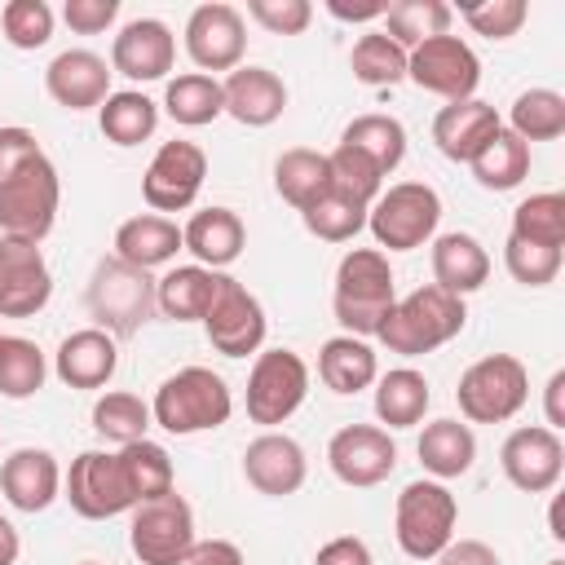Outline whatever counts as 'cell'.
Wrapping results in <instances>:
<instances>
[{"label":"cell","mask_w":565,"mask_h":565,"mask_svg":"<svg viewBox=\"0 0 565 565\" xmlns=\"http://www.w3.org/2000/svg\"><path fill=\"white\" fill-rule=\"evenodd\" d=\"M397 300V287H393V265L380 247H353L344 252L340 269H335V291H331V309H335V322L344 327V335H375L380 322L388 318Z\"/></svg>","instance_id":"obj_1"},{"label":"cell","mask_w":565,"mask_h":565,"mask_svg":"<svg viewBox=\"0 0 565 565\" xmlns=\"http://www.w3.org/2000/svg\"><path fill=\"white\" fill-rule=\"evenodd\" d=\"M468 322V309L459 296L441 291V287H415L411 296L393 300L388 318L380 322L375 340L388 349V353H402V358H419V353H433L441 349L446 340H455Z\"/></svg>","instance_id":"obj_2"},{"label":"cell","mask_w":565,"mask_h":565,"mask_svg":"<svg viewBox=\"0 0 565 565\" xmlns=\"http://www.w3.org/2000/svg\"><path fill=\"white\" fill-rule=\"evenodd\" d=\"M230 411H234L230 384L207 366H181L154 388V402H150V419L172 437L212 433L230 419Z\"/></svg>","instance_id":"obj_3"},{"label":"cell","mask_w":565,"mask_h":565,"mask_svg":"<svg viewBox=\"0 0 565 565\" xmlns=\"http://www.w3.org/2000/svg\"><path fill=\"white\" fill-rule=\"evenodd\" d=\"M57 203H62L57 168L49 163V154H40L0 181V238L40 247L57 221Z\"/></svg>","instance_id":"obj_4"},{"label":"cell","mask_w":565,"mask_h":565,"mask_svg":"<svg viewBox=\"0 0 565 565\" xmlns=\"http://www.w3.org/2000/svg\"><path fill=\"white\" fill-rule=\"evenodd\" d=\"M437 221H441V199L424 181H397L380 190V199L366 207V230L388 252H415L433 243Z\"/></svg>","instance_id":"obj_5"},{"label":"cell","mask_w":565,"mask_h":565,"mask_svg":"<svg viewBox=\"0 0 565 565\" xmlns=\"http://www.w3.org/2000/svg\"><path fill=\"white\" fill-rule=\"evenodd\" d=\"M84 300H88L93 322L106 335L124 340V335H137L146 327V318L154 313V282L146 269H132L119 256H110V260H97Z\"/></svg>","instance_id":"obj_6"},{"label":"cell","mask_w":565,"mask_h":565,"mask_svg":"<svg viewBox=\"0 0 565 565\" xmlns=\"http://www.w3.org/2000/svg\"><path fill=\"white\" fill-rule=\"evenodd\" d=\"M525 397H530V375L512 353L477 358L455 384V402L468 424H503L525 406Z\"/></svg>","instance_id":"obj_7"},{"label":"cell","mask_w":565,"mask_h":565,"mask_svg":"<svg viewBox=\"0 0 565 565\" xmlns=\"http://www.w3.org/2000/svg\"><path fill=\"white\" fill-rule=\"evenodd\" d=\"M455 521H459V503L455 494L446 490V481H411L402 494H397V508H393V534H397V547L411 556V561H433L450 539H455Z\"/></svg>","instance_id":"obj_8"},{"label":"cell","mask_w":565,"mask_h":565,"mask_svg":"<svg viewBox=\"0 0 565 565\" xmlns=\"http://www.w3.org/2000/svg\"><path fill=\"white\" fill-rule=\"evenodd\" d=\"M199 534H194V512L190 503L168 490L159 499H146L132 508L128 521V547L141 565H185L194 552Z\"/></svg>","instance_id":"obj_9"},{"label":"cell","mask_w":565,"mask_h":565,"mask_svg":"<svg viewBox=\"0 0 565 565\" xmlns=\"http://www.w3.org/2000/svg\"><path fill=\"white\" fill-rule=\"evenodd\" d=\"M309 397V366L291 349H260L247 371V419L252 424H282Z\"/></svg>","instance_id":"obj_10"},{"label":"cell","mask_w":565,"mask_h":565,"mask_svg":"<svg viewBox=\"0 0 565 565\" xmlns=\"http://www.w3.org/2000/svg\"><path fill=\"white\" fill-rule=\"evenodd\" d=\"M203 331H207V344L225 358H247V353H260L265 344V309L260 300L230 274H221V287L203 313Z\"/></svg>","instance_id":"obj_11"},{"label":"cell","mask_w":565,"mask_h":565,"mask_svg":"<svg viewBox=\"0 0 565 565\" xmlns=\"http://www.w3.org/2000/svg\"><path fill=\"white\" fill-rule=\"evenodd\" d=\"M62 490L71 499V508L84 521H110L119 512H132V494L128 481L119 472V455L115 450H84L71 459V472L62 477Z\"/></svg>","instance_id":"obj_12"},{"label":"cell","mask_w":565,"mask_h":565,"mask_svg":"<svg viewBox=\"0 0 565 565\" xmlns=\"http://www.w3.org/2000/svg\"><path fill=\"white\" fill-rule=\"evenodd\" d=\"M406 79H415L424 93H437L446 102H463L481 84V62L459 35H433L406 53Z\"/></svg>","instance_id":"obj_13"},{"label":"cell","mask_w":565,"mask_h":565,"mask_svg":"<svg viewBox=\"0 0 565 565\" xmlns=\"http://www.w3.org/2000/svg\"><path fill=\"white\" fill-rule=\"evenodd\" d=\"M203 177H207V154L194 141H181V137L163 141L141 177V199L154 212H185L199 199Z\"/></svg>","instance_id":"obj_14"},{"label":"cell","mask_w":565,"mask_h":565,"mask_svg":"<svg viewBox=\"0 0 565 565\" xmlns=\"http://www.w3.org/2000/svg\"><path fill=\"white\" fill-rule=\"evenodd\" d=\"M185 53L190 62L212 75V71H234L243 66V53H247V26H243V13L234 4H199L190 18H185Z\"/></svg>","instance_id":"obj_15"},{"label":"cell","mask_w":565,"mask_h":565,"mask_svg":"<svg viewBox=\"0 0 565 565\" xmlns=\"http://www.w3.org/2000/svg\"><path fill=\"white\" fill-rule=\"evenodd\" d=\"M499 468L503 477L525 490V494H547L556 490L561 472H565V446H561V433L543 428V424H530V428H512L503 450H499Z\"/></svg>","instance_id":"obj_16"},{"label":"cell","mask_w":565,"mask_h":565,"mask_svg":"<svg viewBox=\"0 0 565 565\" xmlns=\"http://www.w3.org/2000/svg\"><path fill=\"white\" fill-rule=\"evenodd\" d=\"M327 463L344 486H380L393 468H397V446L388 437V428L380 424H344L331 441H327Z\"/></svg>","instance_id":"obj_17"},{"label":"cell","mask_w":565,"mask_h":565,"mask_svg":"<svg viewBox=\"0 0 565 565\" xmlns=\"http://www.w3.org/2000/svg\"><path fill=\"white\" fill-rule=\"evenodd\" d=\"M53 296V274L35 243L0 238V318H35Z\"/></svg>","instance_id":"obj_18"},{"label":"cell","mask_w":565,"mask_h":565,"mask_svg":"<svg viewBox=\"0 0 565 565\" xmlns=\"http://www.w3.org/2000/svg\"><path fill=\"white\" fill-rule=\"evenodd\" d=\"M243 477L256 494H269V499H287L305 486L309 477V459H305V446L287 433H260L256 441H247L243 450Z\"/></svg>","instance_id":"obj_19"},{"label":"cell","mask_w":565,"mask_h":565,"mask_svg":"<svg viewBox=\"0 0 565 565\" xmlns=\"http://www.w3.org/2000/svg\"><path fill=\"white\" fill-rule=\"evenodd\" d=\"M177 62V35L168 31V22L159 18H132L119 26L115 44H110V71L137 79V84H154L172 71Z\"/></svg>","instance_id":"obj_20"},{"label":"cell","mask_w":565,"mask_h":565,"mask_svg":"<svg viewBox=\"0 0 565 565\" xmlns=\"http://www.w3.org/2000/svg\"><path fill=\"white\" fill-rule=\"evenodd\" d=\"M110 62L93 49H66L44 66V88L62 110H93L110 97Z\"/></svg>","instance_id":"obj_21"},{"label":"cell","mask_w":565,"mask_h":565,"mask_svg":"<svg viewBox=\"0 0 565 565\" xmlns=\"http://www.w3.org/2000/svg\"><path fill=\"white\" fill-rule=\"evenodd\" d=\"M53 371L66 388H106L119 371V344L102 327H79L57 344Z\"/></svg>","instance_id":"obj_22"},{"label":"cell","mask_w":565,"mask_h":565,"mask_svg":"<svg viewBox=\"0 0 565 565\" xmlns=\"http://www.w3.org/2000/svg\"><path fill=\"white\" fill-rule=\"evenodd\" d=\"M0 494L18 512H44L62 494V468L49 450L22 446L0 463Z\"/></svg>","instance_id":"obj_23"},{"label":"cell","mask_w":565,"mask_h":565,"mask_svg":"<svg viewBox=\"0 0 565 565\" xmlns=\"http://www.w3.org/2000/svg\"><path fill=\"white\" fill-rule=\"evenodd\" d=\"M503 128L499 110L481 97H463V102H446L433 119V141L450 163H472V154Z\"/></svg>","instance_id":"obj_24"},{"label":"cell","mask_w":565,"mask_h":565,"mask_svg":"<svg viewBox=\"0 0 565 565\" xmlns=\"http://www.w3.org/2000/svg\"><path fill=\"white\" fill-rule=\"evenodd\" d=\"M225 115H234L243 128H269L287 110V84L269 66H234L221 84Z\"/></svg>","instance_id":"obj_25"},{"label":"cell","mask_w":565,"mask_h":565,"mask_svg":"<svg viewBox=\"0 0 565 565\" xmlns=\"http://www.w3.org/2000/svg\"><path fill=\"white\" fill-rule=\"evenodd\" d=\"M181 243L185 252L194 256V265L203 269H225L243 256V243H247V225L234 207H203L185 221L181 230Z\"/></svg>","instance_id":"obj_26"},{"label":"cell","mask_w":565,"mask_h":565,"mask_svg":"<svg viewBox=\"0 0 565 565\" xmlns=\"http://www.w3.org/2000/svg\"><path fill=\"white\" fill-rule=\"evenodd\" d=\"M433 287H441V291H450V296H468V291H477V287H486V278H490V256H486V247L472 238V234H463V230H450V234H437L433 238Z\"/></svg>","instance_id":"obj_27"},{"label":"cell","mask_w":565,"mask_h":565,"mask_svg":"<svg viewBox=\"0 0 565 565\" xmlns=\"http://www.w3.org/2000/svg\"><path fill=\"white\" fill-rule=\"evenodd\" d=\"M181 225L159 216V212H141V216H128L119 230H115V256L132 269H159L168 265L177 252H181Z\"/></svg>","instance_id":"obj_28"},{"label":"cell","mask_w":565,"mask_h":565,"mask_svg":"<svg viewBox=\"0 0 565 565\" xmlns=\"http://www.w3.org/2000/svg\"><path fill=\"white\" fill-rule=\"evenodd\" d=\"M221 287V274L216 269H203V265H172L159 282H154V309L172 322H203L212 296Z\"/></svg>","instance_id":"obj_29"},{"label":"cell","mask_w":565,"mask_h":565,"mask_svg":"<svg viewBox=\"0 0 565 565\" xmlns=\"http://www.w3.org/2000/svg\"><path fill=\"white\" fill-rule=\"evenodd\" d=\"M380 375L375 366V349L358 335H331L322 349H318V380L340 393V397H353L362 388H371Z\"/></svg>","instance_id":"obj_30"},{"label":"cell","mask_w":565,"mask_h":565,"mask_svg":"<svg viewBox=\"0 0 565 565\" xmlns=\"http://www.w3.org/2000/svg\"><path fill=\"white\" fill-rule=\"evenodd\" d=\"M419 463L424 472H433V481H450V477H463L477 459V437L468 424L459 419H433L424 424L419 433Z\"/></svg>","instance_id":"obj_31"},{"label":"cell","mask_w":565,"mask_h":565,"mask_svg":"<svg viewBox=\"0 0 565 565\" xmlns=\"http://www.w3.org/2000/svg\"><path fill=\"white\" fill-rule=\"evenodd\" d=\"M433 393L424 371L415 366H393L388 375H375V419L388 428H415L428 411Z\"/></svg>","instance_id":"obj_32"},{"label":"cell","mask_w":565,"mask_h":565,"mask_svg":"<svg viewBox=\"0 0 565 565\" xmlns=\"http://www.w3.org/2000/svg\"><path fill=\"white\" fill-rule=\"evenodd\" d=\"M274 190L282 194V203H291L296 212H305L309 203H318L331 190V163L322 150H282L274 159Z\"/></svg>","instance_id":"obj_33"},{"label":"cell","mask_w":565,"mask_h":565,"mask_svg":"<svg viewBox=\"0 0 565 565\" xmlns=\"http://www.w3.org/2000/svg\"><path fill=\"white\" fill-rule=\"evenodd\" d=\"M97 124H102V137L106 141H115V146H141L159 128V102H150L137 88H119V93H110L97 106Z\"/></svg>","instance_id":"obj_34"},{"label":"cell","mask_w":565,"mask_h":565,"mask_svg":"<svg viewBox=\"0 0 565 565\" xmlns=\"http://www.w3.org/2000/svg\"><path fill=\"white\" fill-rule=\"evenodd\" d=\"M115 455H119V472H124V481H128L132 503H146V499H159V494L177 490V486H172V481H177V472H172V455H168L159 441L141 437V441L119 446Z\"/></svg>","instance_id":"obj_35"},{"label":"cell","mask_w":565,"mask_h":565,"mask_svg":"<svg viewBox=\"0 0 565 565\" xmlns=\"http://www.w3.org/2000/svg\"><path fill=\"white\" fill-rule=\"evenodd\" d=\"M450 18L455 9L441 0H393L384 4V35L411 53L433 35H450Z\"/></svg>","instance_id":"obj_36"},{"label":"cell","mask_w":565,"mask_h":565,"mask_svg":"<svg viewBox=\"0 0 565 565\" xmlns=\"http://www.w3.org/2000/svg\"><path fill=\"white\" fill-rule=\"evenodd\" d=\"M163 110L181 124V128H203L216 115H225V97H221V79L203 75V71H185L177 79H168L163 88Z\"/></svg>","instance_id":"obj_37"},{"label":"cell","mask_w":565,"mask_h":565,"mask_svg":"<svg viewBox=\"0 0 565 565\" xmlns=\"http://www.w3.org/2000/svg\"><path fill=\"white\" fill-rule=\"evenodd\" d=\"M472 177L481 190H512L530 177V146L512 132V128H499L477 154H472Z\"/></svg>","instance_id":"obj_38"},{"label":"cell","mask_w":565,"mask_h":565,"mask_svg":"<svg viewBox=\"0 0 565 565\" xmlns=\"http://www.w3.org/2000/svg\"><path fill=\"white\" fill-rule=\"evenodd\" d=\"M340 146H353L362 150L384 177L406 159V128L393 119V115H358L344 132H340Z\"/></svg>","instance_id":"obj_39"},{"label":"cell","mask_w":565,"mask_h":565,"mask_svg":"<svg viewBox=\"0 0 565 565\" xmlns=\"http://www.w3.org/2000/svg\"><path fill=\"white\" fill-rule=\"evenodd\" d=\"M44 375H49V362H44V349L26 335H0V397H35L44 388Z\"/></svg>","instance_id":"obj_40"},{"label":"cell","mask_w":565,"mask_h":565,"mask_svg":"<svg viewBox=\"0 0 565 565\" xmlns=\"http://www.w3.org/2000/svg\"><path fill=\"white\" fill-rule=\"evenodd\" d=\"M512 238L521 243H539V247H565V194L556 190H543V194H530L516 203L512 212Z\"/></svg>","instance_id":"obj_41"},{"label":"cell","mask_w":565,"mask_h":565,"mask_svg":"<svg viewBox=\"0 0 565 565\" xmlns=\"http://www.w3.org/2000/svg\"><path fill=\"white\" fill-rule=\"evenodd\" d=\"M349 66H353V79L366 84V88H393L406 79V49H397L384 31H366L358 35L353 53H349Z\"/></svg>","instance_id":"obj_42"},{"label":"cell","mask_w":565,"mask_h":565,"mask_svg":"<svg viewBox=\"0 0 565 565\" xmlns=\"http://www.w3.org/2000/svg\"><path fill=\"white\" fill-rule=\"evenodd\" d=\"M512 132L530 146V141H552L565 132V97L556 88H525L516 102H512V115H508Z\"/></svg>","instance_id":"obj_43"},{"label":"cell","mask_w":565,"mask_h":565,"mask_svg":"<svg viewBox=\"0 0 565 565\" xmlns=\"http://www.w3.org/2000/svg\"><path fill=\"white\" fill-rule=\"evenodd\" d=\"M150 424H154V419H150V406H146L137 393L115 388V393H102V397L93 402V428H97L106 441H115V446L141 441Z\"/></svg>","instance_id":"obj_44"},{"label":"cell","mask_w":565,"mask_h":565,"mask_svg":"<svg viewBox=\"0 0 565 565\" xmlns=\"http://www.w3.org/2000/svg\"><path fill=\"white\" fill-rule=\"evenodd\" d=\"M300 221H305V230H309L313 238H322V243H349L358 230H366V207L353 203V199L340 194V190H327L318 203H309V207L300 212Z\"/></svg>","instance_id":"obj_45"},{"label":"cell","mask_w":565,"mask_h":565,"mask_svg":"<svg viewBox=\"0 0 565 565\" xmlns=\"http://www.w3.org/2000/svg\"><path fill=\"white\" fill-rule=\"evenodd\" d=\"M327 163H331V190L349 194V199L362 203V207H371V203L380 199V190H384V172H380L362 150H353V146H335V150L327 154Z\"/></svg>","instance_id":"obj_46"},{"label":"cell","mask_w":565,"mask_h":565,"mask_svg":"<svg viewBox=\"0 0 565 565\" xmlns=\"http://www.w3.org/2000/svg\"><path fill=\"white\" fill-rule=\"evenodd\" d=\"M53 9L44 0H9L0 9V31L13 49H44L53 40Z\"/></svg>","instance_id":"obj_47"},{"label":"cell","mask_w":565,"mask_h":565,"mask_svg":"<svg viewBox=\"0 0 565 565\" xmlns=\"http://www.w3.org/2000/svg\"><path fill=\"white\" fill-rule=\"evenodd\" d=\"M503 265H508V274H512L521 287H547V282H556V274H561V252H556V247H539V243H521V238L508 234V243H503Z\"/></svg>","instance_id":"obj_48"},{"label":"cell","mask_w":565,"mask_h":565,"mask_svg":"<svg viewBox=\"0 0 565 565\" xmlns=\"http://www.w3.org/2000/svg\"><path fill=\"white\" fill-rule=\"evenodd\" d=\"M459 13H463V22L477 35H486V40H512L525 26L530 4L525 0H481V4H463Z\"/></svg>","instance_id":"obj_49"},{"label":"cell","mask_w":565,"mask_h":565,"mask_svg":"<svg viewBox=\"0 0 565 565\" xmlns=\"http://www.w3.org/2000/svg\"><path fill=\"white\" fill-rule=\"evenodd\" d=\"M247 18L260 22L269 35H300L313 22L309 0H247Z\"/></svg>","instance_id":"obj_50"},{"label":"cell","mask_w":565,"mask_h":565,"mask_svg":"<svg viewBox=\"0 0 565 565\" xmlns=\"http://www.w3.org/2000/svg\"><path fill=\"white\" fill-rule=\"evenodd\" d=\"M115 18H119V0H66L62 4V22L75 35H102Z\"/></svg>","instance_id":"obj_51"},{"label":"cell","mask_w":565,"mask_h":565,"mask_svg":"<svg viewBox=\"0 0 565 565\" xmlns=\"http://www.w3.org/2000/svg\"><path fill=\"white\" fill-rule=\"evenodd\" d=\"M40 154H44V150H40V141H35L31 128H18V124L0 128V181L13 177L18 168H26V163L40 159Z\"/></svg>","instance_id":"obj_52"},{"label":"cell","mask_w":565,"mask_h":565,"mask_svg":"<svg viewBox=\"0 0 565 565\" xmlns=\"http://www.w3.org/2000/svg\"><path fill=\"white\" fill-rule=\"evenodd\" d=\"M433 561L437 565H503L499 552L490 543H481V539H450Z\"/></svg>","instance_id":"obj_53"},{"label":"cell","mask_w":565,"mask_h":565,"mask_svg":"<svg viewBox=\"0 0 565 565\" xmlns=\"http://www.w3.org/2000/svg\"><path fill=\"white\" fill-rule=\"evenodd\" d=\"M313 565H371V547L358 534H340V539L318 547Z\"/></svg>","instance_id":"obj_54"},{"label":"cell","mask_w":565,"mask_h":565,"mask_svg":"<svg viewBox=\"0 0 565 565\" xmlns=\"http://www.w3.org/2000/svg\"><path fill=\"white\" fill-rule=\"evenodd\" d=\"M185 565H247V561L230 539H199Z\"/></svg>","instance_id":"obj_55"},{"label":"cell","mask_w":565,"mask_h":565,"mask_svg":"<svg viewBox=\"0 0 565 565\" xmlns=\"http://www.w3.org/2000/svg\"><path fill=\"white\" fill-rule=\"evenodd\" d=\"M543 415H547L543 428H552V433L565 428V371H552V380L543 388Z\"/></svg>","instance_id":"obj_56"},{"label":"cell","mask_w":565,"mask_h":565,"mask_svg":"<svg viewBox=\"0 0 565 565\" xmlns=\"http://www.w3.org/2000/svg\"><path fill=\"white\" fill-rule=\"evenodd\" d=\"M327 13L340 22H371L384 18V4H344V0H327Z\"/></svg>","instance_id":"obj_57"},{"label":"cell","mask_w":565,"mask_h":565,"mask_svg":"<svg viewBox=\"0 0 565 565\" xmlns=\"http://www.w3.org/2000/svg\"><path fill=\"white\" fill-rule=\"evenodd\" d=\"M18 552H22V539H18V530L0 516V565H18Z\"/></svg>","instance_id":"obj_58"},{"label":"cell","mask_w":565,"mask_h":565,"mask_svg":"<svg viewBox=\"0 0 565 565\" xmlns=\"http://www.w3.org/2000/svg\"><path fill=\"white\" fill-rule=\"evenodd\" d=\"M552 539H565V525H561V503H552Z\"/></svg>","instance_id":"obj_59"},{"label":"cell","mask_w":565,"mask_h":565,"mask_svg":"<svg viewBox=\"0 0 565 565\" xmlns=\"http://www.w3.org/2000/svg\"><path fill=\"white\" fill-rule=\"evenodd\" d=\"M547 565H565V561H561V556H552V561H547Z\"/></svg>","instance_id":"obj_60"},{"label":"cell","mask_w":565,"mask_h":565,"mask_svg":"<svg viewBox=\"0 0 565 565\" xmlns=\"http://www.w3.org/2000/svg\"><path fill=\"white\" fill-rule=\"evenodd\" d=\"M79 565H102V561H79Z\"/></svg>","instance_id":"obj_61"}]
</instances>
